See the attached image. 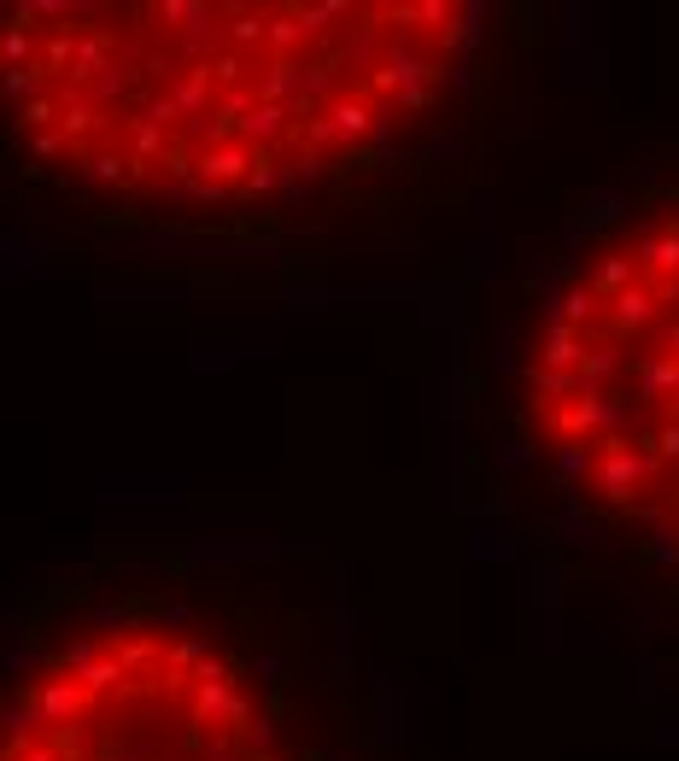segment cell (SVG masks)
Masks as SVG:
<instances>
[{"instance_id": "cell-1", "label": "cell", "mask_w": 679, "mask_h": 761, "mask_svg": "<svg viewBox=\"0 0 679 761\" xmlns=\"http://www.w3.org/2000/svg\"><path fill=\"white\" fill-rule=\"evenodd\" d=\"M94 486L106 504H182L188 498V475H176V469H147V475L106 469V475H94Z\"/></svg>"}, {"instance_id": "cell-2", "label": "cell", "mask_w": 679, "mask_h": 761, "mask_svg": "<svg viewBox=\"0 0 679 761\" xmlns=\"http://www.w3.org/2000/svg\"><path fill=\"white\" fill-rule=\"evenodd\" d=\"M281 358V340L276 335H246V340H194L188 369L194 376H229V369H270Z\"/></svg>"}, {"instance_id": "cell-3", "label": "cell", "mask_w": 679, "mask_h": 761, "mask_svg": "<svg viewBox=\"0 0 679 761\" xmlns=\"http://www.w3.org/2000/svg\"><path fill=\"white\" fill-rule=\"evenodd\" d=\"M498 270H504V199L481 194L475 199V235H469V276L498 281Z\"/></svg>"}, {"instance_id": "cell-4", "label": "cell", "mask_w": 679, "mask_h": 761, "mask_svg": "<svg viewBox=\"0 0 679 761\" xmlns=\"http://www.w3.org/2000/svg\"><path fill=\"white\" fill-rule=\"evenodd\" d=\"M656 463H662V457H650V451H632L627 440H604V457H598V486H604V498L627 504V492L639 486L645 475H656Z\"/></svg>"}, {"instance_id": "cell-5", "label": "cell", "mask_w": 679, "mask_h": 761, "mask_svg": "<svg viewBox=\"0 0 679 761\" xmlns=\"http://www.w3.org/2000/svg\"><path fill=\"white\" fill-rule=\"evenodd\" d=\"M199 697H194V721L205 727H223V721H235V727H246V703H240V691H235V680H229V668L223 662H205L199 673Z\"/></svg>"}, {"instance_id": "cell-6", "label": "cell", "mask_w": 679, "mask_h": 761, "mask_svg": "<svg viewBox=\"0 0 679 761\" xmlns=\"http://www.w3.org/2000/svg\"><path fill=\"white\" fill-rule=\"evenodd\" d=\"M281 539H235V533H199L188 539V563L194 568H229V563H258V557H281Z\"/></svg>"}, {"instance_id": "cell-7", "label": "cell", "mask_w": 679, "mask_h": 761, "mask_svg": "<svg viewBox=\"0 0 679 761\" xmlns=\"http://www.w3.org/2000/svg\"><path fill=\"white\" fill-rule=\"evenodd\" d=\"M375 112L369 106H358V100H335L322 117H311V141H346L352 147L358 135H375V123H369Z\"/></svg>"}, {"instance_id": "cell-8", "label": "cell", "mask_w": 679, "mask_h": 761, "mask_svg": "<svg viewBox=\"0 0 679 761\" xmlns=\"http://www.w3.org/2000/svg\"><path fill=\"white\" fill-rule=\"evenodd\" d=\"M82 697H89V691L48 668V673H41V686H35V709H41V721H48V727H71L76 714H82Z\"/></svg>"}, {"instance_id": "cell-9", "label": "cell", "mask_w": 679, "mask_h": 761, "mask_svg": "<svg viewBox=\"0 0 679 761\" xmlns=\"http://www.w3.org/2000/svg\"><path fill=\"white\" fill-rule=\"evenodd\" d=\"M469 563H522V539L498 516L475 522V527H469Z\"/></svg>"}, {"instance_id": "cell-10", "label": "cell", "mask_w": 679, "mask_h": 761, "mask_svg": "<svg viewBox=\"0 0 679 761\" xmlns=\"http://www.w3.org/2000/svg\"><path fill=\"white\" fill-rule=\"evenodd\" d=\"M580 387H586V381H580V369H545V363H533V369H527V393H533L527 404H533V410L557 404L563 393H580Z\"/></svg>"}, {"instance_id": "cell-11", "label": "cell", "mask_w": 679, "mask_h": 761, "mask_svg": "<svg viewBox=\"0 0 679 761\" xmlns=\"http://www.w3.org/2000/svg\"><path fill=\"white\" fill-rule=\"evenodd\" d=\"M492 469H498V481H516L527 469H539V445H527L522 434H498L492 440Z\"/></svg>"}, {"instance_id": "cell-12", "label": "cell", "mask_w": 679, "mask_h": 761, "mask_svg": "<svg viewBox=\"0 0 679 761\" xmlns=\"http://www.w3.org/2000/svg\"><path fill=\"white\" fill-rule=\"evenodd\" d=\"M18 276H30V281H48L53 276V264H48V253L24 235L18 240V229H7V281H18Z\"/></svg>"}, {"instance_id": "cell-13", "label": "cell", "mask_w": 679, "mask_h": 761, "mask_svg": "<svg viewBox=\"0 0 679 761\" xmlns=\"http://www.w3.org/2000/svg\"><path fill=\"white\" fill-rule=\"evenodd\" d=\"M609 305H615V311H609L615 335H639V328L656 322V294H645V287H627V294L609 299Z\"/></svg>"}, {"instance_id": "cell-14", "label": "cell", "mask_w": 679, "mask_h": 761, "mask_svg": "<svg viewBox=\"0 0 679 761\" xmlns=\"http://www.w3.org/2000/svg\"><path fill=\"white\" fill-rule=\"evenodd\" d=\"M591 469V451H586V440H563L557 451H551V486H557V498L563 492H580L574 481H580Z\"/></svg>"}, {"instance_id": "cell-15", "label": "cell", "mask_w": 679, "mask_h": 761, "mask_svg": "<svg viewBox=\"0 0 679 761\" xmlns=\"http://www.w3.org/2000/svg\"><path fill=\"white\" fill-rule=\"evenodd\" d=\"M246 164H264V153H240V147H229V141H223V147H205V153H199L205 182H235ZM246 176H253V171H246Z\"/></svg>"}, {"instance_id": "cell-16", "label": "cell", "mask_w": 679, "mask_h": 761, "mask_svg": "<svg viewBox=\"0 0 679 761\" xmlns=\"http://www.w3.org/2000/svg\"><path fill=\"white\" fill-rule=\"evenodd\" d=\"M533 604H539L545 621H563V568H557V557H539V568H533Z\"/></svg>"}, {"instance_id": "cell-17", "label": "cell", "mask_w": 679, "mask_h": 761, "mask_svg": "<svg viewBox=\"0 0 679 761\" xmlns=\"http://www.w3.org/2000/svg\"><path fill=\"white\" fill-rule=\"evenodd\" d=\"M422 164H434V171H457V164H469V135L463 130H434L422 141Z\"/></svg>"}, {"instance_id": "cell-18", "label": "cell", "mask_w": 679, "mask_h": 761, "mask_svg": "<svg viewBox=\"0 0 679 761\" xmlns=\"http://www.w3.org/2000/svg\"><path fill=\"white\" fill-rule=\"evenodd\" d=\"M188 287H100V305H188Z\"/></svg>"}, {"instance_id": "cell-19", "label": "cell", "mask_w": 679, "mask_h": 761, "mask_svg": "<svg viewBox=\"0 0 679 761\" xmlns=\"http://www.w3.org/2000/svg\"><path fill=\"white\" fill-rule=\"evenodd\" d=\"M375 732H381V744H393V738L404 732V709H399V680L393 673H381L375 680Z\"/></svg>"}, {"instance_id": "cell-20", "label": "cell", "mask_w": 679, "mask_h": 761, "mask_svg": "<svg viewBox=\"0 0 679 761\" xmlns=\"http://www.w3.org/2000/svg\"><path fill=\"white\" fill-rule=\"evenodd\" d=\"M539 363L545 369H574V363H586V346H580V335L563 322V328H545V352H539Z\"/></svg>"}, {"instance_id": "cell-21", "label": "cell", "mask_w": 679, "mask_h": 761, "mask_svg": "<svg viewBox=\"0 0 679 761\" xmlns=\"http://www.w3.org/2000/svg\"><path fill=\"white\" fill-rule=\"evenodd\" d=\"M673 387H679V358H645L639 363V393L645 399H673Z\"/></svg>"}, {"instance_id": "cell-22", "label": "cell", "mask_w": 679, "mask_h": 761, "mask_svg": "<svg viewBox=\"0 0 679 761\" xmlns=\"http://www.w3.org/2000/svg\"><path fill=\"white\" fill-rule=\"evenodd\" d=\"M580 212H586L591 223H615V217H627V212H632V199H627L621 182H604V188H591V194L580 199Z\"/></svg>"}, {"instance_id": "cell-23", "label": "cell", "mask_w": 679, "mask_h": 761, "mask_svg": "<svg viewBox=\"0 0 679 761\" xmlns=\"http://www.w3.org/2000/svg\"><path fill=\"white\" fill-rule=\"evenodd\" d=\"M639 264L650 276H673L679 270V235H645L639 240Z\"/></svg>"}, {"instance_id": "cell-24", "label": "cell", "mask_w": 679, "mask_h": 761, "mask_svg": "<svg viewBox=\"0 0 679 761\" xmlns=\"http://www.w3.org/2000/svg\"><path fill=\"white\" fill-rule=\"evenodd\" d=\"M645 563L650 568H679V522H656L650 527V545H645Z\"/></svg>"}, {"instance_id": "cell-25", "label": "cell", "mask_w": 679, "mask_h": 761, "mask_svg": "<svg viewBox=\"0 0 679 761\" xmlns=\"http://www.w3.org/2000/svg\"><path fill=\"white\" fill-rule=\"evenodd\" d=\"M240 135H246V141H281V135H287V112L270 106V100H258V112L240 117Z\"/></svg>"}, {"instance_id": "cell-26", "label": "cell", "mask_w": 679, "mask_h": 761, "mask_svg": "<svg viewBox=\"0 0 679 761\" xmlns=\"http://www.w3.org/2000/svg\"><path fill=\"white\" fill-rule=\"evenodd\" d=\"M486 369L492 376H516V328L510 322H498L486 335Z\"/></svg>"}, {"instance_id": "cell-27", "label": "cell", "mask_w": 679, "mask_h": 761, "mask_svg": "<svg viewBox=\"0 0 679 761\" xmlns=\"http://www.w3.org/2000/svg\"><path fill=\"white\" fill-rule=\"evenodd\" d=\"M35 721H41V709L35 703H7V750L18 755V750H30V738H35Z\"/></svg>"}, {"instance_id": "cell-28", "label": "cell", "mask_w": 679, "mask_h": 761, "mask_svg": "<svg viewBox=\"0 0 679 761\" xmlns=\"http://www.w3.org/2000/svg\"><path fill=\"white\" fill-rule=\"evenodd\" d=\"M621 363H627V358H621V346L609 340V346H598V352H586V363H580V381H586V387H604V381H609Z\"/></svg>"}, {"instance_id": "cell-29", "label": "cell", "mask_w": 679, "mask_h": 761, "mask_svg": "<svg viewBox=\"0 0 679 761\" xmlns=\"http://www.w3.org/2000/svg\"><path fill=\"white\" fill-rule=\"evenodd\" d=\"M591 287H598V294H609V299H621L627 287H632V258H627V253H609V258H604V270H598V281H591Z\"/></svg>"}, {"instance_id": "cell-30", "label": "cell", "mask_w": 679, "mask_h": 761, "mask_svg": "<svg viewBox=\"0 0 679 761\" xmlns=\"http://www.w3.org/2000/svg\"><path fill=\"white\" fill-rule=\"evenodd\" d=\"M591 305H598V287H568V294H563V322L568 328H586L591 322Z\"/></svg>"}, {"instance_id": "cell-31", "label": "cell", "mask_w": 679, "mask_h": 761, "mask_svg": "<svg viewBox=\"0 0 679 761\" xmlns=\"http://www.w3.org/2000/svg\"><path fill=\"white\" fill-rule=\"evenodd\" d=\"M205 76H212V71L194 65L188 76L176 82V106H182V112H205ZM205 117H212V112H205Z\"/></svg>"}, {"instance_id": "cell-32", "label": "cell", "mask_w": 679, "mask_h": 761, "mask_svg": "<svg viewBox=\"0 0 679 761\" xmlns=\"http://www.w3.org/2000/svg\"><path fill=\"white\" fill-rule=\"evenodd\" d=\"M240 744L253 750V761H264V755H270V744H276V721H270V714L246 721V727H240Z\"/></svg>"}, {"instance_id": "cell-33", "label": "cell", "mask_w": 679, "mask_h": 761, "mask_svg": "<svg viewBox=\"0 0 679 761\" xmlns=\"http://www.w3.org/2000/svg\"><path fill=\"white\" fill-rule=\"evenodd\" d=\"M89 621H94V633H106V639H123V627H130V609H123V604H94Z\"/></svg>"}, {"instance_id": "cell-34", "label": "cell", "mask_w": 679, "mask_h": 761, "mask_svg": "<svg viewBox=\"0 0 679 761\" xmlns=\"http://www.w3.org/2000/svg\"><path fill=\"white\" fill-rule=\"evenodd\" d=\"M615 182H621V188H650V182H656V158H650V153H632L627 171L615 176Z\"/></svg>"}, {"instance_id": "cell-35", "label": "cell", "mask_w": 679, "mask_h": 761, "mask_svg": "<svg viewBox=\"0 0 679 761\" xmlns=\"http://www.w3.org/2000/svg\"><path fill=\"white\" fill-rule=\"evenodd\" d=\"M516 117H522L516 135H522V141H539V130H545V106H539V100H533V94L516 100Z\"/></svg>"}, {"instance_id": "cell-36", "label": "cell", "mask_w": 679, "mask_h": 761, "mask_svg": "<svg viewBox=\"0 0 679 761\" xmlns=\"http://www.w3.org/2000/svg\"><path fill=\"white\" fill-rule=\"evenodd\" d=\"M112 680H123V662H117V650L106 656V662H94L89 673H82V691H106Z\"/></svg>"}, {"instance_id": "cell-37", "label": "cell", "mask_w": 679, "mask_h": 761, "mask_svg": "<svg viewBox=\"0 0 679 761\" xmlns=\"http://www.w3.org/2000/svg\"><path fill=\"white\" fill-rule=\"evenodd\" d=\"M82 182H123V158L117 153H100L82 164Z\"/></svg>"}, {"instance_id": "cell-38", "label": "cell", "mask_w": 679, "mask_h": 761, "mask_svg": "<svg viewBox=\"0 0 679 761\" xmlns=\"http://www.w3.org/2000/svg\"><path fill=\"white\" fill-rule=\"evenodd\" d=\"M123 71H130V65H100V82H94V94H100V100L123 94V89H130V76H123Z\"/></svg>"}, {"instance_id": "cell-39", "label": "cell", "mask_w": 679, "mask_h": 761, "mask_svg": "<svg viewBox=\"0 0 679 761\" xmlns=\"http://www.w3.org/2000/svg\"><path fill=\"white\" fill-rule=\"evenodd\" d=\"M188 621H194V604H182V598L158 609V633H182V627H188Z\"/></svg>"}, {"instance_id": "cell-40", "label": "cell", "mask_w": 679, "mask_h": 761, "mask_svg": "<svg viewBox=\"0 0 679 761\" xmlns=\"http://www.w3.org/2000/svg\"><path fill=\"white\" fill-rule=\"evenodd\" d=\"M41 89V71H7V100H30Z\"/></svg>"}, {"instance_id": "cell-41", "label": "cell", "mask_w": 679, "mask_h": 761, "mask_svg": "<svg viewBox=\"0 0 679 761\" xmlns=\"http://www.w3.org/2000/svg\"><path fill=\"white\" fill-rule=\"evenodd\" d=\"M451 89H457V94H469V89H475V59H469V53H457V59H451Z\"/></svg>"}, {"instance_id": "cell-42", "label": "cell", "mask_w": 679, "mask_h": 761, "mask_svg": "<svg viewBox=\"0 0 679 761\" xmlns=\"http://www.w3.org/2000/svg\"><path fill=\"white\" fill-rule=\"evenodd\" d=\"M656 457H662V463H673V457H679V422L656 428Z\"/></svg>"}, {"instance_id": "cell-43", "label": "cell", "mask_w": 679, "mask_h": 761, "mask_svg": "<svg viewBox=\"0 0 679 761\" xmlns=\"http://www.w3.org/2000/svg\"><path fill=\"white\" fill-rule=\"evenodd\" d=\"M94 123H100V117H94L89 106H71V100H65V135H82V130H94Z\"/></svg>"}, {"instance_id": "cell-44", "label": "cell", "mask_w": 679, "mask_h": 761, "mask_svg": "<svg viewBox=\"0 0 679 761\" xmlns=\"http://www.w3.org/2000/svg\"><path fill=\"white\" fill-rule=\"evenodd\" d=\"M18 59H30V35L24 30H7V65L18 71Z\"/></svg>"}, {"instance_id": "cell-45", "label": "cell", "mask_w": 679, "mask_h": 761, "mask_svg": "<svg viewBox=\"0 0 679 761\" xmlns=\"http://www.w3.org/2000/svg\"><path fill=\"white\" fill-rule=\"evenodd\" d=\"M258 673H264V686H276L281 680V650H264L258 656Z\"/></svg>"}, {"instance_id": "cell-46", "label": "cell", "mask_w": 679, "mask_h": 761, "mask_svg": "<svg viewBox=\"0 0 679 761\" xmlns=\"http://www.w3.org/2000/svg\"><path fill=\"white\" fill-rule=\"evenodd\" d=\"M199 650H205L199 639H182V645H176V656H171V662H176V668H188V662H199Z\"/></svg>"}, {"instance_id": "cell-47", "label": "cell", "mask_w": 679, "mask_h": 761, "mask_svg": "<svg viewBox=\"0 0 679 761\" xmlns=\"http://www.w3.org/2000/svg\"><path fill=\"white\" fill-rule=\"evenodd\" d=\"M381 171H393V176H399V171H410V153H404V147H399V153L387 147V153H381Z\"/></svg>"}, {"instance_id": "cell-48", "label": "cell", "mask_w": 679, "mask_h": 761, "mask_svg": "<svg viewBox=\"0 0 679 761\" xmlns=\"http://www.w3.org/2000/svg\"><path fill=\"white\" fill-rule=\"evenodd\" d=\"M48 117H53L48 100H30V106H24V123H48Z\"/></svg>"}, {"instance_id": "cell-49", "label": "cell", "mask_w": 679, "mask_h": 761, "mask_svg": "<svg viewBox=\"0 0 679 761\" xmlns=\"http://www.w3.org/2000/svg\"><path fill=\"white\" fill-rule=\"evenodd\" d=\"M235 76H240V53H229V59L217 65V82H235Z\"/></svg>"}, {"instance_id": "cell-50", "label": "cell", "mask_w": 679, "mask_h": 761, "mask_svg": "<svg viewBox=\"0 0 679 761\" xmlns=\"http://www.w3.org/2000/svg\"><path fill=\"white\" fill-rule=\"evenodd\" d=\"M194 199H223V182H194Z\"/></svg>"}, {"instance_id": "cell-51", "label": "cell", "mask_w": 679, "mask_h": 761, "mask_svg": "<svg viewBox=\"0 0 679 761\" xmlns=\"http://www.w3.org/2000/svg\"><path fill=\"white\" fill-rule=\"evenodd\" d=\"M12 761H53L48 750H24V755H12Z\"/></svg>"}, {"instance_id": "cell-52", "label": "cell", "mask_w": 679, "mask_h": 761, "mask_svg": "<svg viewBox=\"0 0 679 761\" xmlns=\"http://www.w3.org/2000/svg\"><path fill=\"white\" fill-rule=\"evenodd\" d=\"M668 516H679V481H673V498H668Z\"/></svg>"}, {"instance_id": "cell-53", "label": "cell", "mask_w": 679, "mask_h": 761, "mask_svg": "<svg viewBox=\"0 0 679 761\" xmlns=\"http://www.w3.org/2000/svg\"><path fill=\"white\" fill-rule=\"evenodd\" d=\"M668 346H673V358H679V322L668 328Z\"/></svg>"}, {"instance_id": "cell-54", "label": "cell", "mask_w": 679, "mask_h": 761, "mask_svg": "<svg viewBox=\"0 0 679 761\" xmlns=\"http://www.w3.org/2000/svg\"><path fill=\"white\" fill-rule=\"evenodd\" d=\"M668 404H673V422H679V387H673V399H668Z\"/></svg>"}]
</instances>
